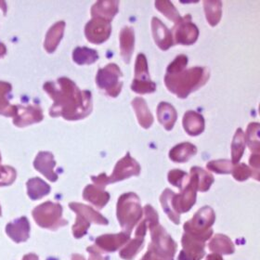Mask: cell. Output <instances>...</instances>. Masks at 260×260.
Listing matches in <instances>:
<instances>
[{
	"label": "cell",
	"mask_w": 260,
	"mask_h": 260,
	"mask_svg": "<svg viewBox=\"0 0 260 260\" xmlns=\"http://www.w3.org/2000/svg\"><path fill=\"white\" fill-rule=\"evenodd\" d=\"M188 64V58L185 55H179L173 62L168 65L167 75H175L184 71L185 67Z\"/></svg>",
	"instance_id": "15"
},
{
	"label": "cell",
	"mask_w": 260,
	"mask_h": 260,
	"mask_svg": "<svg viewBox=\"0 0 260 260\" xmlns=\"http://www.w3.org/2000/svg\"><path fill=\"white\" fill-rule=\"evenodd\" d=\"M209 79V71L206 67H194L175 75L165 76V83L170 92L185 99L190 93L203 87Z\"/></svg>",
	"instance_id": "1"
},
{
	"label": "cell",
	"mask_w": 260,
	"mask_h": 260,
	"mask_svg": "<svg viewBox=\"0 0 260 260\" xmlns=\"http://www.w3.org/2000/svg\"><path fill=\"white\" fill-rule=\"evenodd\" d=\"M197 152V148L189 142H183L174 147L169 152V156L175 162H185L193 156Z\"/></svg>",
	"instance_id": "10"
},
{
	"label": "cell",
	"mask_w": 260,
	"mask_h": 260,
	"mask_svg": "<svg viewBox=\"0 0 260 260\" xmlns=\"http://www.w3.org/2000/svg\"><path fill=\"white\" fill-rule=\"evenodd\" d=\"M245 141L248 142L250 150L253 152L259 151V124L251 123L248 125L247 133L245 134Z\"/></svg>",
	"instance_id": "14"
},
{
	"label": "cell",
	"mask_w": 260,
	"mask_h": 260,
	"mask_svg": "<svg viewBox=\"0 0 260 260\" xmlns=\"http://www.w3.org/2000/svg\"><path fill=\"white\" fill-rule=\"evenodd\" d=\"M132 107L135 110L140 125L143 128H149L153 123V116L147 106V103L142 98H136L132 101Z\"/></svg>",
	"instance_id": "8"
},
{
	"label": "cell",
	"mask_w": 260,
	"mask_h": 260,
	"mask_svg": "<svg viewBox=\"0 0 260 260\" xmlns=\"http://www.w3.org/2000/svg\"><path fill=\"white\" fill-rule=\"evenodd\" d=\"M133 91L139 94L154 92L156 90L155 83L150 79L147 59L144 54L137 57L135 66V78L131 85Z\"/></svg>",
	"instance_id": "2"
},
{
	"label": "cell",
	"mask_w": 260,
	"mask_h": 260,
	"mask_svg": "<svg viewBox=\"0 0 260 260\" xmlns=\"http://www.w3.org/2000/svg\"><path fill=\"white\" fill-rule=\"evenodd\" d=\"M183 126L189 135H200L205 129V119L199 113L188 111L183 116Z\"/></svg>",
	"instance_id": "7"
},
{
	"label": "cell",
	"mask_w": 260,
	"mask_h": 260,
	"mask_svg": "<svg viewBox=\"0 0 260 260\" xmlns=\"http://www.w3.org/2000/svg\"><path fill=\"white\" fill-rule=\"evenodd\" d=\"M174 30L176 43L181 45L189 46L195 43L199 36V30L194 23L191 22L190 14L183 17L181 22L175 26Z\"/></svg>",
	"instance_id": "4"
},
{
	"label": "cell",
	"mask_w": 260,
	"mask_h": 260,
	"mask_svg": "<svg viewBox=\"0 0 260 260\" xmlns=\"http://www.w3.org/2000/svg\"><path fill=\"white\" fill-rule=\"evenodd\" d=\"M157 116L161 125L169 131L173 128L178 114L170 103H161L158 105Z\"/></svg>",
	"instance_id": "9"
},
{
	"label": "cell",
	"mask_w": 260,
	"mask_h": 260,
	"mask_svg": "<svg viewBox=\"0 0 260 260\" xmlns=\"http://www.w3.org/2000/svg\"><path fill=\"white\" fill-rule=\"evenodd\" d=\"M155 7L158 11H161L164 15L168 17L169 20L173 21L176 25L181 22L182 17L180 16L179 11L176 10V8L174 7L173 4L170 1H167V0L156 1Z\"/></svg>",
	"instance_id": "13"
},
{
	"label": "cell",
	"mask_w": 260,
	"mask_h": 260,
	"mask_svg": "<svg viewBox=\"0 0 260 260\" xmlns=\"http://www.w3.org/2000/svg\"><path fill=\"white\" fill-rule=\"evenodd\" d=\"M98 83L100 87L105 89L112 97H117L121 92L123 82H122V72L116 64L111 63L106 68L100 71Z\"/></svg>",
	"instance_id": "3"
},
{
	"label": "cell",
	"mask_w": 260,
	"mask_h": 260,
	"mask_svg": "<svg viewBox=\"0 0 260 260\" xmlns=\"http://www.w3.org/2000/svg\"><path fill=\"white\" fill-rule=\"evenodd\" d=\"M135 47V34L133 29L124 27L120 32V50L125 63H129Z\"/></svg>",
	"instance_id": "6"
},
{
	"label": "cell",
	"mask_w": 260,
	"mask_h": 260,
	"mask_svg": "<svg viewBox=\"0 0 260 260\" xmlns=\"http://www.w3.org/2000/svg\"><path fill=\"white\" fill-rule=\"evenodd\" d=\"M152 27L154 41L160 49L168 50L173 46L172 32L156 17L152 18Z\"/></svg>",
	"instance_id": "5"
},
{
	"label": "cell",
	"mask_w": 260,
	"mask_h": 260,
	"mask_svg": "<svg viewBox=\"0 0 260 260\" xmlns=\"http://www.w3.org/2000/svg\"><path fill=\"white\" fill-rule=\"evenodd\" d=\"M245 134L242 128L236 130V133L233 138V144H232V153H233V161L234 162H238L244 153L245 148Z\"/></svg>",
	"instance_id": "12"
},
{
	"label": "cell",
	"mask_w": 260,
	"mask_h": 260,
	"mask_svg": "<svg viewBox=\"0 0 260 260\" xmlns=\"http://www.w3.org/2000/svg\"><path fill=\"white\" fill-rule=\"evenodd\" d=\"M206 20L211 26H216L221 19L222 3L220 1H204Z\"/></svg>",
	"instance_id": "11"
}]
</instances>
